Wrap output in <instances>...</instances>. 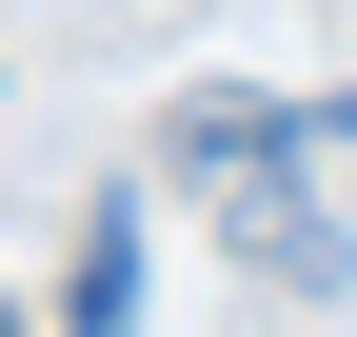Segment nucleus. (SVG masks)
Wrapping results in <instances>:
<instances>
[{
    "instance_id": "nucleus-1",
    "label": "nucleus",
    "mask_w": 357,
    "mask_h": 337,
    "mask_svg": "<svg viewBox=\"0 0 357 337\" xmlns=\"http://www.w3.org/2000/svg\"><path fill=\"white\" fill-rule=\"evenodd\" d=\"M159 159L218 198V219H238V258H258V278H298V298H337V278H357V238L318 219V119H298V100H238V79H199V100L159 119Z\"/></svg>"
},
{
    "instance_id": "nucleus-2",
    "label": "nucleus",
    "mask_w": 357,
    "mask_h": 337,
    "mask_svg": "<svg viewBox=\"0 0 357 337\" xmlns=\"http://www.w3.org/2000/svg\"><path fill=\"white\" fill-rule=\"evenodd\" d=\"M60 337H139V198L79 219V318H60Z\"/></svg>"
},
{
    "instance_id": "nucleus-3",
    "label": "nucleus",
    "mask_w": 357,
    "mask_h": 337,
    "mask_svg": "<svg viewBox=\"0 0 357 337\" xmlns=\"http://www.w3.org/2000/svg\"><path fill=\"white\" fill-rule=\"evenodd\" d=\"M0 337H20V298H0Z\"/></svg>"
}]
</instances>
